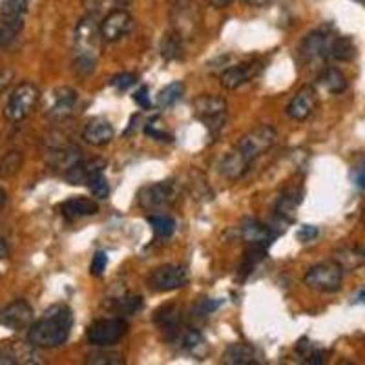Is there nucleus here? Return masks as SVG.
<instances>
[{
    "mask_svg": "<svg viewBox=\"0 0 365 365\" xmlns=\"http://www.w3.org/2000/svg\"><path fill=\"white\" fill-rule=\"evenodd\" d=\"M73 327V314L68 305H53L41 319L29 325L28 341L37 349H57L68 341Z\"/></svg>",
    "mask_w": 365,
    "mask_h": 365,
    "instance_id": "obj_1",
    "label": "nucleus"
},
{
    "mask_svg": "<svg viewBox=\"0 0 365 365\" xmlns=\"http://www.w3.org/2000/svg\"><path fill=\"white\" fill-rule=\"evenodd\" d=\"M75 70L88 75L96 70L97 57L101 53V24H97L96 17L86 15L75 26Z\"/></svg>",
    "mask_w": 365,
    "mask_h": 365,
    "instance_id": "obj_2",
    "label": "nucleus"
},
{
    "mask_svg": "<svg viewBox=\"0 0 365 365\" xmlns=\"http://www.w3.org/2000/svg\"><path fill=\"white\" fill-rule=\"evenodd\" d=\"M276 139H278V133L270 125H259L256 128L249 130L245 135L241 137L240 143L236 145L234 152L240 155L247 165L256 161L259 155H263L265 152H269L274 145H276Z\"/></svg>",
    "mask_w": 365,
    "mask_h": 365,
    "instance_id": "obj_3",
    "label": "nucleus"
},
{
    "mask_svg": "<svg viewBox=\"0 0 365 365\" xmlns=\"http://www.w3.org/2000/svg\"><path fill=\"white\" fill-rule=\"evenodd\" d=\"M178 201V187L172 181L146 185L137 194V205L150 214H159L172 208Z\"/></svg>",
    "mask_w": 365,
    "mask_h": 365,
    "instance_id": "obj_4",
    "label": "nucleus"
},
{
    "mask_svg": "<svg viewBox=\"0 0 365 365\" xmlns=\"http://www.w3.org/2000/svg\"><path fill=\"white\" fill-rule=\"evenodd\" d=\"M38 101H41V90L29 81L21 83L11 91V96L6 103L4 117L11 123H21L26 117L31 115V112L37 108Z\"/></svg>",
    "mask_w": 365,
    "mask_h": 365,
    "instance_id": "obj_5",
    "label": "nucleus"
},
{
    "mask_svg": "<svg viewBox=\"0 0 365 365\" xmlns=\"http://www.w3.org/2000/svg\"><path fill=\"white\" fill-rule=\"evenodd\" d=\"M341 279H344V267L336 259L318 263L303 276V283L309 289L316 292H327V294L340 291Z\"/></svg>",
    "mask_w": 365,
    "mask_h": 365,
    "instance_id": "obj_6",
    "label": "nucleus"
},
{
    "mask_svg": "<svg viewBox=\"0 0 365 365\" xmlns=\"http://www.w3.org/2000/svg\"><path fill=\"white\" fill-rule=\"evenodd\" d=\"M128 332L125 318H101L88 327L86 338L93 347H112Z\"/></svg>",
    "mask_w": 365,
    "mask_h": 365,
    "instance_id": "obj_7",
    "label": "nucleus"
},
{
    "mask_svg": "<svg viewBox=\"0 0 365 365\" xmlns=\"http://www.w3.org/2000/svg\"><path fill=\"white\" fill-rule=\"evenodd\" d=\"M146 283H148L150 291L154 292L178 291L188 283V274L181 265L168 263V265H161L152 270Z\"/></svg>",
    "mask_w": 365,
    "mask_h": 365,
    "instance_id": "obj_8",
    "label": "nucleus"
},
{
    "mask_svg": "<svg viewBox=\"0 0 365 365\" xmlns=\"http://www.w3.org/2000/svg\"><path fill=\"white\" fill-rule=\"evenodd\" d=\"M194 113L197 119L203 120L207 128L216 132L225 126L227 101L217 96H200L194 101Z\"/></svg>",
    "mask_w": 365,
    "mask_h": 365,
    "instance_id": "obj_9",
    "label": "nucleus"
},
{
    "mask_svg": "<svg viewBox=\"0 0 365 365\" xmlns=\"http://www.w3.org/2000/svg\"><path fill=\"white\" fill-rule=\"evenodd\" d=\"M79 93L70 86H58L48 93L46 99V115L55 120H64L73 115Z\"/></svg>",
    "mask_w": 365,
    "mask_h": 365,
    "instance_id": "obj_10",
    "label": "nucleus"
},
{
    "mask_svg": "<svg viewBox=\"0 0 365 365\" xmlns=\"http://www.w3.org/2000/svg\"><path fill=\"white\" fill-rule=\"evenodd\" d=\"M133 19L126 9L117 8L110 11L101 22V35L104 42H117L132 31Z\"/></svg>",
    "mask_w": 365,
    "mask_h": 365,
    "instance_id": "obj_11",
    "label": "nucleus"
},
{
    "mask_svg": "<svg viewBox=\"0 0 365 365\" xmlns=\"http://www.w3.org/2000/svg\"><path fill=\"white\" fill-rule=\"evenodd\" d=\"M34 324V307L26 299H15L0 311V325L9 331H22Z\"/></svg>",
    "mask_w": 365,
    "mask_h": 365,
    "instance_id": "obj_12",
    "label": "nucleus"
},
{
    "mask_svg": "<svg viewBox=\"0 0 365 365\" xmlns=\"http://www.w3.org/2000/svg\"><path fill=\"white\" fill-rule=\"evenodd\" d=\"M316 108H318V93L314 86L305 84L296 91L291 103L287 104V115L302 123V120H307L316 112Z\"/></svg>",
    "mask_w": 365,
    "mask_h": 365,
    "instance_id": "obj_13",
    "label": "nucleus"
},
{
    "mask_svg": "<svg viewBox=\"0 0 365 365\" xmlns=\"http://www.w3.org/2000/svg\"><path fill=\"white\" fill-rule=\"evenodd\" d=\"M332 37L324 31H312L299 44V57L305 63H324L329 58Z\"/></svg>",
    "mask_w": 365,
    "mask_h": 365,
    "instance_id": "obj_14",
    "label": "nucleus"
},
{
    "mask_svg": "<svg viewBox=\"0 0 365 365\" xmlns=\"http://www.w3.org/2000/svg\"><path fill=\"white\" fill-rule=\"evenodd\" d=\"M83 161V150L75 145H63L57 146V148H51L48 152V163H50L51 168L63 172V175L66 172H70L75 165H79Z\"/></svg>",
    "mask_w": 365,
    "mask_h": 365,
    "instance_id": "obj_15",
    "label": "nucleus"
},
{
    "mask_svg": "<svg viewBox=\"0 0 365 365\" xmlns=\"http://www.w3.org/2000/svg\"><path fill=\"white\" fill-rule=\"evenodd\" d=\"M115 135L112 123L104 117H93L86 123L83 130V139L91 146H104L108 145Z\"/></svg>",
    "mask_w": 365,
    "mask_h": 365,
    "instance_id": "obj_16",
    "label": "nucleus"
},
{
    "mask_svg": "<svg viewBox=\"0 0 365 365\" xmlns=\"http://www.w3.org/2000/svg\"><path fill=\"white\" fill-rule=\"evenodd\" d=\"M259 70H262V66L256 63L236 64V66L227 68V70H223V73L220 77L221 86L227 88V90H236V88L243 86L250 79H254L259 73Z\"/></svg>",
    "mask_w": 365,
    "mask_h": 365,
    "instance_id": "obj_17",
    "label": "nucleus"
},
{
    "mask_svg": "<svg viewBox=\"0 0 365 365\" xmlns=\"http://www.w3.org/2000/svg\"><path fill=\"white\" fill-rule=\"evenodd\" d=\"M241 237L250 247H263V249H267L274 241V237H276V232L269 225H263L256 220H247L245 223L241 225Z\"/></svg>",
    "mask_w": 365,
    "mask_h": 365,
    "instance_id": "obj_18",
    "label": "nucleus"
},
{
    "mask_svg": "<svg viewBox=\"0 0 365 365\" xmlns=\"http://www.w3.org/2000/svg\"><path fill=\"white\" fill-rule=\"evenodd\" d=\"M97 212H99V205L93 200H88V197H70L61 205V214L68 221L96 216Z\"/></svg>",
    "mask_w": 365,
    "mask_h": 365,
    "instance_id": "obj_19",
    "label": "nucleus"
},
{
    "mask_svg": "<svg viewBox=\"0 0 365 365\" xmlns=\"http://www.w3.org/2000/svg\"><path fill=\"white\" fill-rule=\"evenodd\" d=\"M155 324L166 332L168 340H174L179 336V327H181V309L178 305H165L155 312Z\"/></svg>",
    "mask_w": 365,
    "mask_h": 365,
    "instance_id": "obj_20",
    "label": "nucleus"
},
{
    "mask_svg": "<svg viewBox=\"0 0 365 365\" xmlns=\"http://www.w3.org/2000/svg\"><path fill=\"white\" fill-rule=\"evenodd\" d=\"M223 361L227 365L259 364V361H257V354H256V351H254L252 345L243 344V341H237V344L228 345L227 351H225Z\"/></svg>",
    "mask_w": 365,
    "mask_h": 365,
    "instance_id": "obj_21",
    "label": "nucleus"
},
{
    "mask_svg": "<svg viewBox=\"0 0 365 365\" xmlns=\"http://www.w3.org/2000/svg\"><path fill=\"white\" fill-rule=\"evenodd\" d=\"M106 163L103 159H91V161H81L79 165H75L70 172L64 174V179H66L70 185H86L88 178H90L93 172L104 170Z\"/></svg>",
    "mask_w": 365,
    "mask_h": 365,
    "instance_id": "obj_22",
    "label": "nucleus"
},
{
    "mask_svg": "<svg viewBox=\"0 0 365 365\" xmlns=\"http://www.w3.org/2000/svg\"><path fill=\"white\" fill-rule=\"evenodd\" d=\"M356 57V46L351 37H332L329 58L340 61V63H351Z\"/></svg>",
    "mask_w": 365,
    "mask_h": 365,
    "instance_id": "obj_23",
    "label": "nucleus"
},
{
    "mask_svg": "<svg viewBox=\"0 0 365 365\" xmlns=\"http://www.w3.org/2000/svg\"><path fill=\"white\" fill-rule=\"evenodd\" d=\"M299 203H302V192L296 190V188H291V190H287L285 194L279 197L278 207H276V214H278V217H282L285 223H291V221L294 220V212Z\"/></svg>",
    "mask_w": 365,
    "mask_h": 365,
    "instance_id": "obj_24",
    "label": "nucleus"
},
{
    "mask_svg": "<svg viewBox=\"0 0 365 365\" xmlns=\"http://www.w3.org/2000/svg\"><path fill=\"white\" fill-rule=\"evenodd\" d=\"M29 8V0H2L0 4V21L24 22Z\"/></svg>",
    "mask_w": 365,
    "mask_h": 365,
    "instance_id": "obj_25",
    "label": "nucleus"
},
{
    "mask_svg": "<svg viewBox=\"0 0 365 365\" xmlns=\"http://www.w3.org/2000/svg\"><path fill=\"white\" fill-rule=\"evenodd\" d=\"M319 84L334 96L347 90V79L338 68H325L324 73L319 75Z\"/></svg>",
    "mask_w": 365,
    "mask_h": 365,
    "instance_id": "obj_26",
    "label": "nucleus"
},
{
    "mask_svg": "<svg viewBox=\"0 0 365 365\" xmlns=\"http://www.w3.org/2000/svg\"><path fill=\"white\" fill-rule=\"evenodd\" d=\"M334 259L344 267V270H356L365 263V252L356 247H345L338 250Z\"/></svg>",
    "mask_w": 365,
    "mask_h": 365,
    "instance_id": "obj_27",
    "label": "nucleus"
},
{
    "mask_svg": "<svg viewBox=\"0 0 365 365\" xmlns=\"http://www.w3.org/2000/svg\"><path fill=\"white\" fill-rule=\"evenodd\" d=\"M24 165V155L21 150H9L0 159V178H13Z\"/></svg>",
    "mask_w": 365,
    "mask_h": 365,
    "instance_id": "obj_28",
    "label": "nucleus"
},
{
    "mask_svg": "<svg viewBox=\"0 0 365 365\" xmlns=\"http://www.w3.org/2000/svg\"><path fill=\"white\" fill-rule=\"evenodd\" d=\"M182 91H185V86H182V83H179V81L166 84V86L158 93V106L159 108H172V106L182 97Z\"/></svg>",
    "mask_w": 365,
    "mask_h": 365,
    "instance_id": "obj_29",
    "label": "nucleus"
},
{
    "mask_svg": "<svg viewBox=\"0 0 365 365\" xmlns=\"http://www.w3.org/2000/svg\"><path fill=\"white\" fill-rule=\"evenodd\" d=\"M146 221L150 223V227L154 228L155 236L159 237H170L175 232V221L170 216H165V214H150L146 217Z\"/></svg>",
    "mask_w": 365,
    "mask_h": 365,
    "instance_id": "obj_30",
    "label": "nucleus"
},
{
    "mask_svg": "<svg viewBox=\"0 0 365 365\" xmlns=\"http://www.w3.org/2000/svg\"><path fill=\"white\" fill-rule=\"evenodd\" d=\"M143 307V298L139 294H126L119 296V298L113 299V309L120 314H137Z\"/></svg>",
    "mask_w": 365,
    "mask_h": 365,
    "instance_id": "obj_31",
    "label": "nucleus"
},
{
    "mask_svg": "<svg viewBox=\"0 0 365 365\" xmlns=\"http://www.w3.org/2000/svg\"><path fill=\"white\" fill-rule=\"evenodd\" d=\"M161 55L166 61H178L182 57V42L179 34L165 35L161 42Z\"/></svg>",
    "mask_w": 365,
    "mask_h": 365,
    "instance_id": "obj_32",
    "label": "nucleus"
},
{
    "mask_svg": "<svg viewBox=\"0 0 365 365\" xmlns=\"http://www.w3.org/2000/svg\"><path fill=\"white\" fill-rule=\"evenodd\" d=\"M88 188H90V192L93 195H96L97 200H106L110 195V182L108 179H106V175H104L103 170H97L93 172V174L88 178Z\"/></svg>",
    "mask_w": 365,
    "mask_h": 365,
    "instance_id": "obj_33",
    "label": "nucleus"
},
{
    "mask_svg": "<svg viewBox=\"0 0 365 365\" xmlns=\"http://www.w3.org/2000/svg\"><path fill=\"white\" fill-rule=\"evenodd\" d=\"M24 28V22H11V21H0V50H4L8 46L15 42L19 34Z\"/></svg>",
    "mask_w": 365,
    "mask_h": 365,
    "instance_id": "obj_34",
    "label": "nucleus"
},
{
    "mask_svg": "<svg viewBox=\"0 0 365 365\" xmlns=\"http://www.w3.org/2000/svg\"><path fill=\"white\" fill-rule=\"evenodd\" d=\"M179 341H181V347L192 354H197V349L205 347L203 336H201L197 331H194V329L182 332L181 338H179Z\"/></svg>",
    "mask_w": 365,
    "mask_h": 365,
    "instance_id": "obj_35",
    "label": "nucleus"
},
{
    "mask_svg": "<svg viewBox=\"0 0 365 365\" xmlns=\"http://www.w3.org/2000/svg\"><path fill=\"white\" fill-rule=\"evenodd\" d=\"M88 364L93 365H123L125 364V358L117 353H106V351H97V353L90 354L88 356Z\"/></svg>",
    "mask_w": 365,
    "mask_h": 365,
    "instance_id": "obj_36",
    "label": "nucleus"
},
{
    "mask_svg": "<svg viewBox=\"0 0 365 365\" xmlns=\"http://www.w3.org/2000/svg\"><path fill=\"white\" fill-rule=\"evenodd\" d=\"M145 133L150 137V139H155L159 143H172L174 141V137L170 133H166L161 126L158 125V119H154L152 123L145 126Z\"/></svg>",
    "mask_w": 365,
    "mask_h": 365,
    "instance_id": "obj_37",
    "label": "nucleus"
},
{
    "mask_svg": "<svg viewBox=\"0 0 365 365\" xmlns=\"http://www.w3.org/2000/svg\"><path fill=\"white\" fill-rule=\"evenodd\" d=\"M135 81H137L135 75L130 73V71H123V73L113 75L112 81H110V84H112L115 90L125 91V90H128V88H132L133 84H135Z\"/></svg>",
    "mask_w": 365,
    "mask_h": 365,
    "instance_id": "obj_38",
    "label": "nucleus"
},
{
    "mask_svg": "<svg viewBox=\"0 0 365 365\" xmlns=\"http://www.w3.org/2000/svg\"><path fill=\"white\" fill-rule=\"evenodd\" d=\"M106 265H108V256H106V252L97 250L96 256H93V259H91L90 263V274L99 278V276L104 274V270H106Z\"/></svg>",
    "mask_w": 365,
    "mask_h": 365,
    "instance_id": "obj_39",
    "label": "nucleus"
},
{
    "mask_svg": "<svg viewBox=\"0 0 365 365\" xmlns=\"http://www.w3.org/2000/svg\"><path fill=\"white\" fill-rule=\"evenodd\" d=\"M133 103H137L143 110H152V101L148 96V88L141 86L133 93Z\"/></svg>",
    "mask_w": 365,
    "mask_h": 365,
    "instance_id": "obj_40",
    "label": "nucleus"
},
{
    "mask_svg": "<svg viewBox=\"0 0 365 365\" xmlns=\"http://www.w3.org/2000/svg\"><path fill=\"white\" fill-rule=\"evenodd\" d=\"M15 81V71L11 68H0V93H4Z\"/></svg>",
    "mask_w": 365,
    "mask_h": 365,
    "instance_id": "obj_41",
    "label": "nucleus"
},
{
    "mask_svg": "<svg viewBox=\"0 0 365 365\" xmlns=\"http://www.w3.org/2000/svg\"><path fill=\"white\" fill-rule=\"evenodd\" d=\"M220 305L221 302H214V299H201V302L197 303V307H195V312H197V316H207L210 314V312L216 311Z\"/></svg>",
    "mask_w": 365,
    "mask_h": 365,
    "instance_id": "obj_42",
    "label": "nucleus"
},
{
    "mask_svg": "<svg viewBox=\"0 0 365 365\" xmlns=\"http://www.w3.org/2000/svg\"><path fill=\"white\" fill-rule=\"evenodd\" d=\"M351 178H353L354 187H356L358 190H365V161H361L360 165L354 166Z\"/></svg>",
    "mask_w": 365,
    "mask_h": 365,
    "instance_id": "obj_43",
    "label": "nucleus"
},
{
    "mask_svg": "<svg viewBox=\"0 0 365 365\" xmlns=\"http://www.w3.org/2000/svg\"><path fill=\"white\" fill-rule=\"evenodd\" d=\"M296 236H298V240L302 241V243H307V241H312L314 237H318V228L312 227V225H303Z\"/></svg>",
    "mask_w": 365,
    "mask_h": 365,
    "instance_id": "obj_44",
    "label": "nucleus"
},
{
    "mask_svg": "<svg viewBox=\"0 0 365 365\" xmlns=\"http://www.w3.org/2000/svg\"><path fill=\"white\" fill-rule=\"evenodd\" d=\"M243 4L252 6V8H267V6L272 4V0H241Z\"/></svg>",
    "mask_w": 365,
    "mask_h": 365,
    "instance_id": "obj_45",
    "label": "nucleus"
},
{
    "mask_svg": "<svg viewBox=\"0 0 365 365\" xmlns=\"http://www.w3.org/2000/svg\"><path fill=\"white\" fill-rule=\"evenodd\" d=\"M11 364H15V358L9 354V351L0 349V365H11Z\"/></svg>",
    "mask_w": 365,
    "mask_h": 365,
    "instance_id": "obj_46",
    "label": "nucleus"
},
{
    "mask_svg": "<svg viewBox=\"0 0 365 365\" xmlns=\"http://www.w3.org/2000/svg\"><path fill=\"white\" fill-rule=\"evenodd\" d=\"M9 256V247L2 237H0V259H6Z\"/></svg>",
    "mask_w": 365,
    "mask_h": 365,
    "instance_id": "obj_47",
    "label": "nucleus"
},
{
    "mask_svg": "<svg viewBox=\"0 0 365 365\" xmlns=\"http://www.w3.org/2000/svg\"><path fill=\"white\" fill-rule=\"evenodd\" d=\"M354 303H361V305H365V285L361 287L360 291H358V294L354 296Z\"/></svg>",
    "mask_w": 365,
    "mask_h": 365,
    "instance_id": "obj_48",
    "label": "nucleus"
},
{
    "mask_svg": "<svg viewBox=\"0 0 365 365\" xmlns=\"http://www.w3.org/2000/svg\"><path fill=\"white\" fill-rule=\"evenodd\" d=\"M113 2H115V6L117 8H123L125 9L126 6H130L133 2V0H113Z\"/></svg>",
    "mask_w": 365,
    "mask_h": 365,
    "instance_id": "obj_49",
    "label": "nucleus"
},
{
    "mask_svg": "<svg viewBox=\"0 0 365 365\" xmlns=\"http://www.w3.org/2000/svg\"><path fill=\"white\" fill-rule=\"evenodd\" d=\"M4 205H6V190L2 187H0V212H2Z\"/></svg>",
    "mask_w": 365,
    "mask_h": 365,
    "instance_id": "obj_50",
    "label": "nucleus"
},
{
    "mask_svg": "<svg viewBox=\"0 0 365 365\" xmlns=\"http://www.w3.org/2000/svg\"><path fill=\"white\" fill-rule=\"evenodd\" d=\"M210 2L214 6H220V8H221V6H227L228 2H230V0H210Z\"/></svg>",
    "mask_w": 365,
    "mask_h": 365,
    "instance_id": "obj_51",
    "label": "nucleus"
},
{
    "mask_svg": "<svg viewBox=\"0 0 365 365\" xmlns=\"http://www.w3.org/2000/svg\"><path fill=\"white\" fill-rule=\"evenodd\" d=\"M361 221H364V225H365V207H364V210H361Z\"/></svg>",
    "mask_w": 365,
    "mask_h": 365,
    "instance_id": "obj_52",
    "label": "nucleus"
}]
</instances>
